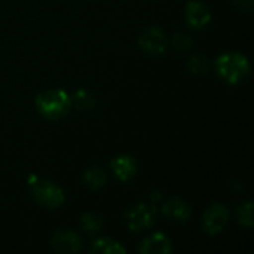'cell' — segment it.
I'll use <instances>...</instances> for the list:
<instances>
[{
	"mask_svg": "<svg viewBox=\"0 0 254 254\" xmlns=\"http://www.w3.org/2000/svg\"><path fill=\"white\" fill-rule=\"evenodd\" d=\"M36 107L42 116L55 121L68 113L71 109V97L61 89H51L36 98Z\"/></svg>",
	"mask_w": 254,
	"mask_h": 254,
	"instance_id": "obj_1",
	"label": "cell"
},
{
	"mask_svg": "<svg viewBox=\"0 0 254 254\" xmlns=\"http://www.w3.org/2000/svg\"><path fill=\"white\" fill-rule=\"evenodd\" d=\"M219 74L229 83L237 85L250 74V64L247 58L238 52H226L217 58L216 63Z\"/></svg>",
	"mask_w": 254,
	"mask_h": 254,
	"instance_id": "obj_2",
	"label": "cell"
},
{
	"mask_svg": "<svg viewBox=\"0 0 254 254\" xmlns=\"http://www.w3.org/2000/svg\"><path fill=\"white\" fill-rule=\"evenodd\" d=\"M31 195L37 204L45 208L54 210L64 202V190L54 182L39 180L33 185Z\"/></svg>",
	"mask_w": 254,
	"mask_h": 254,
	"instance_id": "obj_3",
	"label": "cell"
},
{
	"mask_svg": "<svg viewBox=\"0 0 254 254\" xmlns=\"http://www.w3.org/2000/svg\"><path fill=\"white\" fill-rule=\"evenodd\" d=\"M125 223L132 232H141L149 229L155 223V207L147 204H137L125 211Z\"/></svg>",
	"mask_w": 254,
	"mask_h": 254,
	"instance_id": "obj_4",
	"label": "cell"
},
{
	"mask_svg": "<svg viewBox=\"0 0 254 254\" xmlns=\"http://www.w3.org/2000/svg\"><path fill=\"white\" fill-rule=\"evenodd\" d=\"M167 37L162 30L156 27L144 28L138 36V45L140 48L150 54V55H161L167 49Z\"/></svg>",
	"mask_w": 254,
	"mask_h": 254,
	"instance_id": "obj_5",
	"label": "cell"
},
{
	"mask_svg": "<svg viewBox=\"0 0 254 254\" xmlns=\"http://www.w3.org/2000/svg\"><path fill=\"white\" fill-rule=\"evenodd\" d=\"M229 222V211L222 204H213L204 214V229L210 235L220 234Z\"/></svg>",
	"mask_w": 254,
	"mask_h": 254,
	"instance_id": "obj_6",
	"label": "cell"
},
{
	"mask_svg": "<svg viewBox=\"0 0 254 254\" xmlns=\"http://www.w3.org/2000/svg\"><path fill=\"white\" fill-rule=\"evenodd\" d=\"M51 246L58 253H77L82 249V240L76 232L58 231L54 234Z\"/></svg>",
	"mask_w": 254,
	"mask_h": 254,
	"instance_id": "obj_7",
	"label": "cell"
},
{
	"mask_svg": "<svg viewBox=\"0 0 254 254\" xmlns=\"http://www.w3.org/2000/svg\"><path fill=\"white\" fill-rule=\"evenodd\" d=\"M185 16L188 24L192 25L193 28H202L211 21L210 9L201 1H190L186 7Z\"/></svg>",
	"mask_w": 254,
	"mask_h": 254,
	"instance_id": "obj_8",
	"label": "cell"
},
{
	"mask_svg": "<svg viewBox=\"0 0 254 254\" xmlns=\"http://www.w3.org/2000/svg\"><path fill=\"white\" fill-rule=\"evenodd\" d=\"M110 167H112V171L115 173V176L122 182H127L137 174V162L134 161V158L127 156V155H121V156L115 158L112 161Z\"/></svg>",
	"mask_w": 254,
	"mask_h": 254,
	"instance_id": "obj_9",
	"label": "cell"
},
{
	"mask_svg": "<svg viewBox=\"0 0 254 254\" xmlns=\"http://www.w3.org/2000/svg\"><path fill=\"white\" fill-rule=\"evenodd\" d=\"M162 213L165 217H168L171 220L186 222L190 217V207L180 198H171L164 204Z\"/></svg>",
	"mask_w": 254,
	"mask_h": 254,
	"instance_id": "obj_10",
	"label": "cell"
},
{
	"mask_svg": "<svg viewBox=\"0 0 254 254\" xmlns=\"http://www.w3.org/2000/svg\"><path fill=\"white\" fill-rule=\"evenodd\" d=\"M140 252L144 254H167L171 252V241L164 234H152L141 243Z\"/></svg>",
	"mask_w": 254,
	"mask_h": 254,
	"instance_id": "obj_11",
	"label": "cell"
},
{
	"mask_svg": "<svg viewBox=\"0 0 254 254\" xmlns=\"http://www.w3.org/2000/svg\"><path fill=\"white\" fill-rule=\"evenodd\" d=\"M89 252L92 254H122L125 253V249L115 240L100 238L92 243Z\"/></svg>",
	"mask_w": 254,
	"mask_h": 254,
	"instance_id": "obj_12",
	"label": "cell"
},
{
	"mask_svg": "<svg viewBox=\"0 0 254 254\" xmlns=\"http://www.w3.org/2000/svg\"><path fill=\"white\" fill-rule=\"evenodd\" d=\"M83 180H85V185L91 189H100L101 186H104L107 177H106V173L104 170H101L100 167H91L85 171L83 174Z\"/></svg>",
	"mask_w": 254,
	"mask_h": 254,
	"instance_id": "obj_13",
	"label": "cell"
},
{
	"mask_svg": "<svg viewBox=\"0 0 254 254\" xmlns=\"http://www.w3.org/2000/svg\"><path fill=\"white\" fill-rule=\"evenodd\" d=\"M71 106H74L80 112H86V110H91L95 106V98H94V95L89 91L79 89L71 97Z\"/></svg>",
	"mask_w": 254,
	"mask_h": 254,
	"instance_id": "obj_14",
	"label": "cell"
},
{
	"mask_svg": "<svg viewBox=\"0 0 254 254\" xmlns=\"http://www.w3.org/2000/svg\"><path fill=\"white\" fill-rule=\"evenodd\" d=\"M80 223H82L83 231L86 234H89V235H95V234H98L103 229V220H101V217L97 216V214H92V213L83 214Z\"/></svg>",
	"mask_w": 254,
	"mask_h": 254,
	"instance_id": "obj_15",
	"label": "cell"
},
{
	"mask_svg": "<svg viewBox=\"0 0 254 254\" xmlns=\"http://www.w3.org/2000/svg\"><path fill=\"white\" fill-rule=\"evenodd\" d=\"M188 68L193 74H204L205 71H208V58L201 54L192 55L188 61Z\"/></svg>",
	"mask_w": 254,
	"mask_h": 254,
	"instance_id": "obj_16",
	"label": "cell"
},
{
	"mask_svg": "<svg viewBox=\"0 0 254 254\" xmlns=\"http://www.w3.org/2000/svg\"><path fill=\"white\" fill-rule=\"evenodd\" d=\"M237 216H238L240 225L252 228L253 226V202L249 201V202L241 204L238 211H237Z\"/></svg>",
	"mask_w": 254,
	"mask_h": 254,
	"instance_id": "obj_17",
	"label": "cell"
},
{
	"mask_svg": "<svg viewBox=\"0 0 254 254\" xmlns=\"http://www.w3.org/2000/svg\"><path fill=\"white\" fill-rule=\"evenodd\" d=\"M173 46L177 51H186L192 46V37L185 31H179L173 37Z\"/></svg>",
	"mask_w": 254,
	"mask_h": 254,
	"instance_id": "obj_18",
	"label": "cell"
},
{
	"mask_svg": "<svg viewBox=\"0 0 254 254\" xmlns=\"http://www.w3.org/2000/svg\"><path fill=\"white\" fill-rule=\"evenodd\" d=\"M232 1L241 10H252L253 7V0H232Z\"/></svg>",
	"mask_w": 254,
	"mask_h": 254,
	"instance_id": "obj_19",
	"label": "cell"
}]
</instances>
